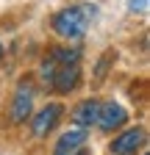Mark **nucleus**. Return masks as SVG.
Returning <instances> with one entry per match:
<instances>
[{
    "label": "nucleus",
    "instance_id": "f257e3e1",
    "mask_svg": "<svg viewBox=\"0 0 150 155\" xmlns=\"http://www.w3.org/2000/svg\"><path fill=\"white\" fill-rule=\"evenodd\" d=\"M97 19V6L95 3H81V6H67L53 14V33L64 42H81L86 36L89 22Z\"/></svg>",
    "mask_w": 150,
    "mask_h": 155
},
{
    "label": "nucleus",
    "instance_id": "f03ea898",
    "mask_svg": "<svg viewBox=\"0 0 150 155\" xmlns=\"http://www.w3.org/2000/svg\"><path fill=\"white\" fill-rule=\"evenodd\" d=\"M61 116H64V105L61 103H47L45 108H39L31 116V133L36 139H45L47 133L56 130V125L61 122Z\"/></svg>",
    "mask_w": 150,
    "mask_h": 155
},
{
    "label": "nucleus",
    "instance_id": "7ed1b4c3",
    "mask_svg": "<svg viewBox=\"0 0 150 155\" xmlns=\"http://www.w3.org/2000/svg\"><path fill=\"white\" fill-rule=\"evenodd\" d=\"M128 122V111L117 103V100H100V111H97V127L103 130V133H114V130H120L122 125Z\"/></svg>",
    "mask_w": 150,
    "mask_h": 155
},
{
    "label": "nucleus",
    "instance_id": "20e7f679",
    "mask_svg": "<svg viewBox=\"0 0 150 155\" xmlns=\"http://www.w3.org/2000/svg\"><path fill=\"white\" fill-rule=\"evenodd\" d=\"M31 111H33V86L22 81L20 89H17V94H14V100H11L9 116H11L14 125H22V122L31 119Z\"/></svg>",
    "mask_w": 150,
    "mask_h": 155
},
{
    "label": "nucleus",
    "instance_id": "39448f33",
    "mask_svg": "<svg viewBox=\"0 0 150 155\" xmlns=\"http://www.w3.org/2000/svg\"><path fill=\"white\" fill-rule=\"evenodd\" d=\"M50 86L59 91V94H70L81 86V67L78 64H64V67H56L53 78H50Z\"/></svg>",
    "mask_w": 150,
    "mask_h": 155
},
{
    "label": "nucleus",
    "instance_id": "423d86ee",
    "mask_svg": "<svg viewBox=\"0 0 150 155\" xmlns=\"http://www.w3.org/2000/svg\"><path fill=\"white\" fill-rule=\"evenodd\" d=\"M142 144H145V130L142 127H128L108 144V152L111 155H134Z\"/></svg>",
    "mask_w": 150,
    "mask_h": 155
},
{
    "label": "nucleus",
    "instance_id": "0eeeda50",
    "mask_svg": "<svg viewBox=\"0 0 150 155\" xmlns=\"http://www.w3.org/2000/svg\"><path fill=\"white\" fill-rule=\"evenodd\" d=\"M97 111H100V100H97V97L81 100L78 105L72 108V122H75V127H81V130L92 127V125L97 122Z\"/></svg>",
    "mask_w": 150,
    "mask_h": 155
},
{
    "label": "nucleus",
    "instance_id": "6e6552de",
    "mask_svg": "<svg viewBox=\"0 0 150 155\" xmlns=\"http://www.w3.org/2000/svg\"><path fill=\"white\" fill-rule=\"evenodd\" d=\"M84 144H86V130L72 127V130H67V133L59 136V141H56V152H59V155H72V152H81Z\"/></svg>",
    "mask_w": 150,
    "mask_h": 155
},
{
    "label": "nucleus",
    "instance_id": "1a4fd4ad",
    "mask_svg": "<svg viewBox=\"0 0 150 155\" xmlns=\"http://www.w3.org/2000/svg\"><path fill=\"white\" fill-rule=\"evenodd\" d=\"M114 61H117V50H106V53L97 58V64H95V81H97V83L106 81V75H108L111 67H114Z\"/></svg>",
    "mask_w": 150,
    "mask_h": 155
},
{
    "label": "nucleus",
    "instance_id": "9d476101",
    "mask_svg": "<svg viewBox=\"0 0 150 155\" xmlns=\"http://www.w3.org/2000/svg\"><path fill=\"white\" fill-rule=\"evenodd\" d=\"M128 11L131 14H145L147 11V0H128Z\"/></svg>",
    "mask_w": 150,
    "mask_h": 155
},
{
    "label": "nucleus",
    "instance_id": "9b49d317",
    "mask_svg": "<svg viewBox=\"0 0 150 155\" xmlns=\"http://www.w3.org/2000/svg\"><path fill=\"white\" fill-rule=\"evenodd\" d=\"M56 155H59V152H56ZM72 155H86V150H81V152H72Z\"/></svg>",
    "mask_w": 150,
    "mask_h": 155
},
{
    "label": "nucleus",
    "instance_id": "f8f14e48",
    "mask_svg": "<svg viewBox=\"0 0 150 155\" xmlns=\"http://www.w3.org/2000/svg\"><path fill=\"white\" fill-rule=\"evenodd\" d=\"M3 53H6V50H3V42H0V58H3Z\"/></svg>",
    "mask_w": 150,
    "mask_h": 155
},
{
    "label": "nucleus",
    "instance_id": "ddd939ff",
    "mask_svg": "<svg viewBox=\"0 0 150 155\" xmlns=\"http://www.w3.org/2000/svg\"><path fill=\"white\" fill-rule=\"evenodd\" d=\"M145 155H147V152H145Z\"/></svg>",
    "mask_w": 150,
    "mask_h": 155
}]
</instances>
